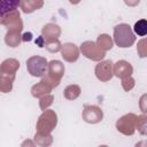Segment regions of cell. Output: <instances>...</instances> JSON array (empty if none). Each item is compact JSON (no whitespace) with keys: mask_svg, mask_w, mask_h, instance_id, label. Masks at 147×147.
<instances>
[{"mask_svg":"<svg viewBox=\"0 0 147 147\" xmlns=\"http://www.w3.org/2000/svg\"><path fill=\"white\" fill-rule=\"evenodd\" d=\"M134 36L126 24H119L115 28V42L119 47H129L133 44Z\"/></svg>","mask_w":147,"mask_h":147,"instance_id":"6da1fadb","label":"cell"},{"mask_svg":"<svg viewBox=\"0 0 147 147\" xmlns=\"http://www.w3.org/2000/svg\"><path fill=\"white\" fill-rule=\"evenodd\" d=\"M133 31L138 36H146L147 34V20H139L136 22L133 26Z\"/></svg>","mask_w":147,"mask_h":147,"instance_id":"7a4b0ae2","label":"cell"}]
</instances>
